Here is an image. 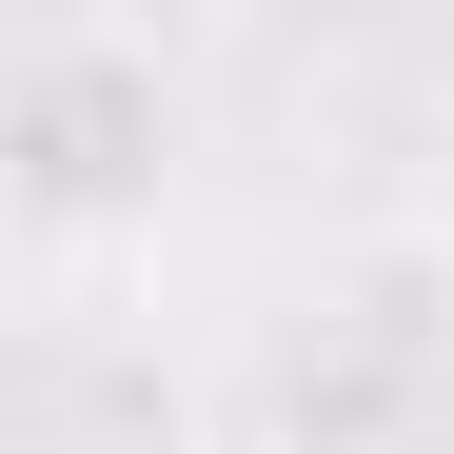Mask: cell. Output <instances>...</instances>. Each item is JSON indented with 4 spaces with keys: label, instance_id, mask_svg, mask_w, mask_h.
<instances>
[{
    "label": "cell",
    "instance_id": "obj_1",
    "mask_svg": "<svg viewBox=\"0 0 454 454\" xmlns=\"http://www.w3.org/2000/svg\"><path fill=\"white\" fill-rule=\"evenodd\" d=\"M0 198H20V257H99L138 198H159V40L138 20H20L0 59Z\"/></svg>",
    "mask_w": 454,
    "mask_h": 454
}]
</instances>
